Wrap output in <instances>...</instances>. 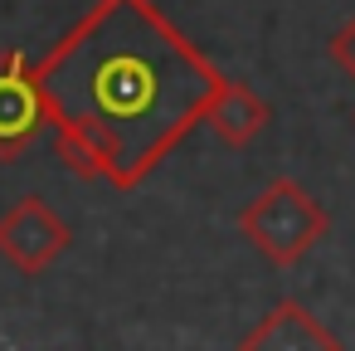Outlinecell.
<instances>
[{
  "label": "cell",
  "mask_w": 355,
  "mask_h": 351,
  "mask_svg": "<svg viewBox=\"0 0 355 351\" xmlns=\"http://www.w3.org/2000/svg\"><path fill=\"white\" fill-rule=\"evenodd\" d=\"M239 351H340V336L297 297H282L258 317V327L239 341Z\"/></svg>",
  "instance_id": "cell-5"
},
{
  "label": "cell",
  "mask_w": 355,
  "mask_h": 351,
  "mask_svg": "<svg viewBox=\"0 0 355 351\" xmlns=\"http://www.w3.org/2000/svg\"><path fill=\"white\" fill-rule=\"evenodd\" d=\"M44 132H54V108L40 83V64L20 49L0 54V161H20Z\"/></svg>",
  "instance_id": "cell-3"
},
{
  "label": "cell",
  "mask_w": 355,
  "mask_h": 351,
  "mask_svg": "<svg viewBox=\"0 0 355 351\" xmlns=\"http://www.w3.org/2000/svg\"><path fill=\"white\" fill-rule=\"evenodd\" d=\"M205 122H209V132L224 147H248L272 122V103L258 98L243 79H224L219 93H214V103H209V113H205Z\"/></svg>",
  "instance_id": "cell-6"
},
{
  "label": "cell",
  "mask_w": 355,
  "mask_h": 351,
  "mask_svg": "<svg viewBox=\"0 0 355 351\" xmlns=\"http://www.w3.org/2000/svg\"><path fill=\"white\" fill-rule=\"evenodd\" d=\"M69 225L64 215L40 200V195H25L20 205H10L6 215H0V259H10L20 273H44L64 249H69Z\"/></svg>",
  "instance_id": "cell-4"
},
{
  "label": "cell",
  "mask_w": 355,
  "mask_h": 351,
  "mask_svg": "<svg viewBox=\"0 0 355 351\" xmlns=\"http://www.w3.org/2000/svg\"><path fill=\"white\" fill-rule=\"evenodd\" d=\"M331 64H336L345 79H355V20H345V25L331 35Z\"/></svg>",
  "instance_id": "cell-7"
},
{
  "label": "cell",
  "mask_w": 355,
  "mask_h": 351,
  "mask_svg": "<svg viewBox=\"0 0 355 351\" xmlns=\"http://www.w3.org/2000/svg\"><path fill=\"white\" fill-rule=\"evenodd\" d=\"M40 83L54 156L83 181L132 190L205 122L224 74L151 0H98L40 59Z\"/></svg>",
  "instance_id": "cell-1"
},
{
  "label": "cell",
  "mask_w": 355,
  "mask_h": 351,
  "mask_svg": "<svg viewBox=\"0 0 355 351\" xmlns=\"http://www.w3.org/2000/svg\"><path fill=\"white\" fill-rule=\"evenodd\" d=\"M331 229V215L326 205L292 176H277L268 181L243 210H239V234L268 259V263H297L306 259Z\"/></svg>",
  "instance_id": "cell-2"
}]
</instances>
